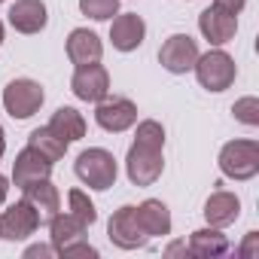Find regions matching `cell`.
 Wrapping results in <instances>:
<instances>
[{"mask_svg": "<svg viewBox=\"0 0 259 259\" xmlns=\"http://www.w3.org/2000/svg\"><path fill=\"white\" fill-rule=\"evenodd\" d=\"M73 171H76V177H79L85 186L101 189V192L116 183V159H113V153H107V150H101V147H92V150L79 153Z\"/></svg>", "mask_w": 259, "mask_h": 259, "instance_id": "1", "label": "cell"}, {"mask_svg": "<svg viewBox=\"0 0 259 259\" xmlns=\"http://www.w3.org/2000/svg\"><path fill=\"white\" fill-rule=\"evenodd\" d=\"M220 171L232 180H250L259 174V144L256 141H232L220 153Z\"/></svg>", "mask_w": 259, "mask_h": 259, "instance_id": "2", "label": "cell"}, {"mask_svg": "<svg viewBox=\"0 0 259 259\" xmlns=\"http://www.w3.org/2000/svg\"><path fill=\"white\" fill-rule=\"evenodd\" d=\"M125 168H128V180H132L135 186H153L162 177V168H165L162 147H150V144L135 141L132 150H128Z\"/></svg>", "mask_w": 259, "mask_h": 259, "instance_id": "3", "label": "cell"}, {"mask_svg": "<svg viewBox=\"0 0 259 259\" xmlns=\"http://www.w3.org/2000/svg\"><path fill=\"white\" fill-rule=\"evenodd\" d=\"M195 76H198V82L207 89V92H226L232 82H235V61L226 55V52H220V49H213V52H207V55H198V61H195Z\"/></svg>", "mask_w": 259, "mask_h": 259, "instance_id": "4", "label": "cell"}, {"mask_svg": "<svg viewBox=\"0 0 259 259\" xmlns=\"http://www.w3.org/2000/svg\"><path fill=\"white\" fill-rule=\"evenodd\" d=\"M43 104V89L34 79H13L4 89V107L13 119H28L40 110Z\"/></svg>", "mask_w": 259, "mask_h": 259, "instance_id": "5", "label": "cell"}, {"mask_svg": "<svg viewBox=\"0 0 259 259\" xmlns=\"http://www.w3.org/2000/svg\"><path fill=\"white\" fill-rule=\"evenodd\" d=\"M110 241L122 250H135V247H144L147 244V232L141 229V220H138V210L132 204H125L119 207L113 217H110Z\"/></svg>", "mask_w": 259, "mask_h": 259, "instance_id": "6", "label": "cell"}, {"mask_svg": "<svg viewBox=\"0 0 259 259\" xmlns=\"http://www.w3.org/2000/svg\"><path fill=\"white\" fill-rule=\"evenodd\" d=\"M37 226H40V213L25 198V201H16L10 210H4V217H0V238L4 241H25L28 235L37 232Z\"/></svg>", "mask_w": 259, "mask_h": 259, "instance_id": "7", "label": "cell"}, {"mask_svg": "<svg viewBox=\"0 0 259 259\" xmlns=\"http://www.w3.org/2000/svg\"><path fill=\"white\" fill-rule=\"evenodd\" d=\"M159 61H162V67L171 70V73H186V70H192L195 61H198V46H195V40H192L189 34H174V37H168L165 46L159 49Z\"/></svg>", "mask_w": 259, "mask_h": 259, "instance_id": "8", "label": "cell"}, {"mask_svg": "<svg viewBox=\"0 0 259 259\" xmlns=\"http://www.w3.org/2000/svg\"><path fill=\"white\" fill-rule=\"evenodd\" d=\"M95 119L104 132H125L138 122V107L128 101V98H101Z\"/></svg>", "mask_w": 259, "mask_h": 259, "instance_id": "9", "label": "cell"}, {"mask_svg": "<svg viewBox=\"0 0 259 259\" xmlns=\"http://www.w3.org/2000/svg\"><path fill=\"white\" fill-rule=\"evenodd\" d=\"M70 89H73V95L79 101H95L98 104L110 92V76H107V70L98 61L95 64H79L73 79H70Z\"/></svg>", "mask_w": 259, "mask_h": 259, "instance_id": "10", "label": "cell"}, {"mask_svg": "<svg viewBox=\"0 0 259 259\" xmlns=\"http://www.w3.org/2000/svg\"><path fill=\"white\" fill-rule=\"evenodd\" d=\"M198 28H201V34H204L207 43L223 46V43H229V40L235 37V31H238V16H232V13H226V10H220V7L213 4L210 10H204V13L198 16Z\"/></svg>", "mask_w": 259, "mask_h": 259, "instance_id": "11", "label": "cell"}, {"mask_svg": "<svg viewBox=\"0 0 259 259\" xmlns=\"http://www.w3.org/2000/svg\"><path fill=\"white\" fill-rule=\"evenodd\" d=\"M144 34H147V25L138 13H125V16H116L113 25H110V40L119 52H135L141 43H144Z\"/></svg>", "mask_w": 259, "mask_h": 259, "instance_id": "12", "label": "cell"}, {"mask_svg": "<svg viewBox=\"0 0 259 259\" xmlns=\"http://www.w3.org/2000/svg\"><path fill=\"white\" fill-rule=\"evenodd\" d=\"M46 22H49V16H46L43 0H16L10 7V25L19 34H40L46 28Z\"/></svg>", "mask_w": 259, "mask_h": 259, "instance_id": "13", "label": "cell"}, {"mask_svg": "<svg viewBox=\"0 0 259 259\" xmlns=\"http://www.w3.org/2000/svg\"><path fill=\"white\" fill-rule=\"evenodd\" d=\"M49 171H52V162L46 159V156H40L34 147H28V150H22L19 156H16V168H13V183L19 186V189H25L28 183H34V180H43V177H49Z\"/></svg>", "mask_w": 259, "mask_h": 259, "instance_id": "14", "label": "cell"}, {"mask_svg": "<svg viewBox=\"0 0 259 259\" xmlns=\"http://www.w3.org/2000/svg\"><path fill=\"white\" fill-rule=\"evenodd\" d=\"M22 192H25V198L34 204V210L40 213V223H49V220L58 213V207H61V195H58V189H55V183H52L49 177L28 183Z\"/></svg>", "mask_w": 259, "mask_h": 259, "instance_id": "15", "label": "cell"}, {"mask_svg": "<svg viewBox=\"0 0 259 259\" xmlns=\"http://www.w3.org/2000/svg\"><path fill=\"white\" fill-rule=\"evenodd\" d=\"M101 52H104V46H101V40H98L95 31H89V28L70 31V37H67V55H70L73 64H95L101 58Z\"/></svg>", "mask_w": 259, "mask_h": 259, "instance_id": "16", "label": "cell"}, {"mask_svg": "<svg viewBox=\"0 0 259 259\" xmlns=\"http://www.w3.org/2000/svg\"><path fill=\"white\" fill-rule=\"evenodd\" d=\"M238 213H241V201H238V195H232V192H213V195L207 198V204H204V217H207V223L217 226V229L235 223Z\"/></svg>", "mask_w": 259, "mask_h": 259, "instance_id": "17", "label": "cell"}, {"mask_svg": "<svg viewBox=\"0 0 259 259\" xmlns=\"http://www.w3.org/2000/svg\"><path fill=\"white\" fill-rule=\"evenodd\" d=\"M138 210V220H141V229L147 232V238H156V235H168L171 232V213L162 201L156 198H147Z\"/></svg>", "mask_w": 259, "mask_h": 259, "instance_id": "18", "label": "cell"}, {"mask_svg": "<svg viewBox=\"0 0 259 259\" xmlns=\"http://www.w3.org/2000/svg\"><path fill=\"white\" fill-rule=\"evenodd\" d=\"M49 128L64 141V144H73V141H79L82 135H85V119L73 110V107H58L55 113H52V119H49Z\"/></svg>", "mask_w": 259, "mask_h": 259, "instance_id": "19", "label": "cell"}, {"mask_svg": "<svg viewBox=\"0 0 259 259\" xmlns=\"http://www.w3.org/2000/svg\"><path fill=\"white\" fill-rule=\"evenodd\" d=\"M85 229H89V226L79 223L73 213H55V217L49 220V232H52V247H55V253H58L61 247L79 241V238L85 235Z\"/></svg>", "mask_w": 259, "mask_h": 259, "instance_id": "20", "label": "cell"}, {"mask_svg": "<svg viewBox=\"0 0 259 259\" xmlns=\"http://www.w3.org/2000/svg\"><path fill=\"white\" fill-rule=\"evenodd\" d=\"M189 253H192V256H201V259L226 256V253H229V241H226V235L217 232V226H213V229H198V232H192V238H189Z\"/></svg>", "mask_w": 259, "mask_h": 259, "instance_id": "21", "label": "cell"}, {"mask_svg": "<svg viewBox=\"0 0 259 259\" xmlns=\"http://www.w3.org/2000/svg\"><path fill=\"white\" fill-rule=\"evenodd\" d=\"M28 147H34L40 156H46L49 162H58L64 153H67V144L52 132V128L46 125V128H34L31 132V138H28Z\"/></svg>", "mask_w": 259, "mask_h": 259, "instance_id": "22", "label": "cell"}, {"mask_svg": "<svg viewBox=\"0 0 259 259\" xmlns=\"http://www.w3.org/2000/svg\"><path fill=\"white\" fill-rule=\"evenodd\" d=\"M79 10H82V16H89L95 22H107L116 16L119 0H79Z\"/></svg>", "mask_w": 259, "mask_h": 259, "instance_id": "23", "label": "cell"}, {"mask_svg": "<svg viewBox=\"0 0 259 259\" xmlns=\"http://www.w3.org/2000/svg\"><path fill=\"white\" fill-rule=\"evenodd\" d=\"M67 201H70V213L79 220V223H85V226H92L95 220H98V210H95V204L89 201V195L85 192H79V189H73L70 195H67Z\"/></svg>", "mask_w": 259, "mask_h": 259, "instance_id": "24", "label": "cell"}, {"mask_svg": "<svg viewBox=\"0 0 259 259\" xmlns=\"http://www.w3.org/2000/svg\"><path fill=\"white\" fill-rule=\"evenodd\" d=\"M232 113H235L244 125H256V122H259V101H256V98H241V101L232 107Z\"/></svg>", "mask_w": 259, "mask_h": 259, "instance_id": "25", "label": "cell"}, {"mask_svg": "<svg viewBox=\"0 0 259 259\" xmlns=\"http://www.w3.org/2000/svg\"><path fill=\"white\" fill-rule=\"evenodd\" d=\"M58 256H98V250H95L92 244H85V241L79 238V241H73V244L61 247V250H58Z\"/></svg>", "mask_w": 259, "mask_h": 259, "instance_id": "26", "label": "cell"}, {"mask_svg": "<svg viewBox=\"0 0 259 259\" xmlns=\"http://www.w3.org/2000/svg\"><path fill=\"white\" fill-rule=\"evenodd\" d=\"M244 4H247V0H217V7L226 10V13H232V16H238L244 10Z\"/></svg>", "mask_w": 259, "mask_h": 259, "instance_id": "27", "label": "cell"}, {"mask_svg": "<svg viewBox=\"0 0 259 259\" xmlns=\"http://www.w3.org/2000/svg\"><path fill=\"white\" fill-rule=\"evenodd\" d=\"M52 253H55V247H46V244H34V247L25 250L28 259H34V256H52Z\"/></svg>", "mask_w": 259, "mask_h": 259, "instance_id": "28", "label": "cell"}, {"mask_svg": "<svg viewBox=\"0 0 259 259\" xmlns=\"http://www.w3.org/2000/svg\"><path fill=\"white\" fill-rule=\"evenodd\" d=\"M256 241H259V235H256V232H250V235H247V241H244V247H241V256H253V253H256Z\"/></svg>", "mask_w": 259, "mask_h": 259, "instance_id": "29", "label": "cell"}, {"mask_svg": "<svg viewBox=\"0 0 259 259\" xmlns=\"http://www.w3.org/2000/svg\"><path fill=\"white\" fill-rule=\"evenodd\" d=\"M7 192H10V180H7L4 174H0V204L7 201Z\"/></svg>", "mask_w": 259, "mask_h": 259, "instance_id": "30", "label": "cell"}, {"mask_svg": "<svg viewBox=\"0 0 259 259\" xmlns=\"http://www.w3.org/2000/svg\"><path fill=\"white\" fill-rule=\"evenodd\" d=\"M177 253H186V256H189V247H186V244H171V247H168V256H177Z\"/></svg>", "mask_w": 259, "mask_h": 259, "instance_id": "31", "label": "cell"}, {"mask_svg": "<svg viewBox=\"0 0 259 259\" xmlns=\"http://www.w3.org/2000/svg\"><path fill=\"white\" fill-rule=\"evenodd\" d=\"M4 150H7V141H4V128H0V159H4Z\"/></svg>", "mask_w": 259, "mask_h": 259, "instance_id": "32", "label": "cell"}, {"mask_svg": "<svg viewBox=\"0 0 259 259\" xmlns=\"http://www.w3.org/2000/svg\"><path fill=\"white\" fill-rule=\"evenodd\" d=\"M0 43H4V25H0Z\"/></svg>", "mask_w": 259, "mask_h": 259, "instance_id": "33", "label": "cell"}, {"mask_svg": "<svg viewBox=\"0 0 259 259\" xmlns=\"http://www.w3.org/2000/svg\"><path fill=\"white\" fill-rule=\"evenodd\" d=\"M0 4H4V0H0Z\"/></svg>", "mask_w": 259, "mask_h": 259, "instance_id": "34", "label": "cell"}]
</instances>
